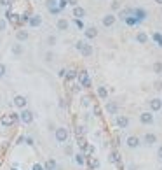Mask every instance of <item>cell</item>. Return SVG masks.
<instances>
[{"mask_svg": "<svg viewBox=\"0 0 162 170\" xmlns=\"http://www.w3.org/2000/svg\"><path fill=\"white\" fill-rule=\"evenodd\" d=\"M5 72H7V67L4 65V63H0V77H4V75H5Z\"/></svg>", "mask_w": 162, "mask_h": 170, "instance_id": "cell-29", "label": "cell"}, {"mask_svg": "<svg viewBox=\"0 0 162 170\" xmlns=\"http://www.w3.org/2000/svg\"><path fill=\"white\" fill-rule=\"evenodd\" d=\"M115 21H117V18H115L113 14H106V16H103L101 23H103V27H113Z\"/></svg>", "mask_w": 162, "mask_h": 170, "instance_id": "cell-5", "label": "cell"}, {"mask_svg": "<svg viewBox=\"0 0 162 170\" xmlns=\"http://www.w3.org/2000/svg\"><path fill=\"white\" fill-rule=\"evenodd\" d=\"M23 53H25L23 44H14V46H12V54H14V56H21Z\"/></svg>", "mask_w": 162, "mask_h": 170, "instance_id": "cell-16", "label": "cell"}, {"mask_svg": "<svg viewBox=\"0 0 162 170\" xmlns=\"http://www.w3.org/2000/svg\"><path fill=\"white\" fill-rule=\"evenodd\" d=\"M150 109H152L153 112L160 111V109H162V100H160V98H152V100H150Z\"/></svg>", "mask_w": 162, "mask_h": 170, "instance_id": "cell-10", "label": "cell"}, {"mask_svg": "<svg viewBox=\"0 0 162 170\" xmlns=\"http://www.w3.org/2000/svg\"><path fill=\"white\" fill-rule=\"evenodd\" d=\"M16 39H17V42H25L28 39V32L26 30H17L16 32Z\"/></svg>", "mask_w": 162, "mask_h": 170, "instance_id": "cell-15", "label": "cell"}, {"mask_svg": "<svg viewBox=\"0 0 162 170\" xmlns=\"http://www.w3.org/2000/svg\"><path fill=\"white\" fill-rule=\"evenodd\" d=\"M92 167L98 168V167H99V161H98V160H92Z\"/></svg>", "mask_w": 162, "mask_h": 170, "instance_id": "cell-42", "label": "cell"}, {"mask_svg": "<svg viewBox=\"0 0 162 170\" xmlns=\"http://www.w3.org/2000/svg\"><path fill=\"white\" fill-rule=\"evenodd\" d=\"M28 25H30L32 28L40 27V25H42V16H40V14H33V16H30V18H28Z\"/></svg>", "mask_w": 162, "mask_h": 170, "instance_id": "cell-3", "label": "cell"}, {"mask_svg": "<svg viewBox=\"0 0 162 170\" xmlns=\"http://www.w3.org/2000/svg\"><path fill=\"white\" fill-rule=\"evenodd\" d=\"M16 119H17V116H16V114H11V116H5V118L2 119V124H4V126H11L12 123H16Z\"/></svg>", "mask_w": 162, "mask_h": 170, "instance_id": "cell-13", "label": "cell"}, {"mask_svg": "<svg viewBox=\"0 0 162 170\" xmlns=\"http://www.w3.org/2000/svg\"><path fill=\"white\" fill-rule=\"evenodd\" d=\"M98 97H99L101 100H106L108 91H106V88H105V86H99V88H98Z\"/></svg>", "mask_w": 162, "mask_h": 170, "instance_id": "cell-22", "label": "cell"}, {"mask_svg": "<svg viewBox=\"0 0 162 170\" xmlns=\"http://www.w3.org/2000/svg\"><path fill=\"white\" fill-rule=\"evenodd\" d=\"M12 4V0H0V5H2V7H9Z\"/></svg>", "mask_w": 162, "mask_h": 170, "instance_id": "cell-32", "label": "cell"}, {"mask_svg": "<svg viewBox=\"0 0 162 170\" xmlns=\"http://www.w3.org/2000/svg\"><path fill=\"white\" fill-rule=\"evenodd\" d=\"M49 11H51V14H59V12H61L59 7H52V9H49Z\"/></svg>", "mask_w": 162, "mask_h": 170, "instance_id": "cell-35", "label": "cell"}, {"mask_svg": "<svg viewBox=\"0 0 162 170\" xmlns=\"http://www.w3.org/2000/svg\"><path fill=\"white\" fill-rule=\"evenodd\" d=\"M56 42H58L56 35H49V37H47V44H49V46H56Z\"/></svg>", "mask_w": 162, "mask_h": 170, "instance_id": "cell-26", "label": "cell"}, {"mask_svg": "<svg viewBox=\"0 0 162 170\" xmlns=\"http://www.w3.org/2000/svg\"><path fill=\"white\" fill-rule=\"evenodd\" d=\"M127 170H136V165H129V167H127Z\"/></svg>", "mask_w": 162, "mask_h": 170, "instance_id": "cell-45", "label": "cell"}, {"mask_svg": "<svg viewBox=\"0 0 162 170\" xmlns=\"http://www.w3.org/2000/svg\"><path fill=\"white\" fill-rule=\"evenodd\" d=\"M127 124H129V119L126 116L117 118V126H119V128H127Z\"/></svg>", "mask_w": 162, "mask_h": 170, "instance_id": "cell-17", "label": "cell"}, {"mask_svg": "<svg viewBox=\"0 0 162 170\" xmlns=\"http://www.w3.org/2000/svg\"><path fill=\"white\" fill-rule=\"evenodd\" d=\"M56 140L59 142V144H63V142H66V139H68V130L65 128V126H59V128H56Z\"/></svg>", "mask_w": 162, "mask_h": 170, "instance_id": "cell-1", "label": "cell"}, {"mask_svg": "<svg viewBox=\"0 0 162 170\" xmlns=\"http://www.w3.org/2000/svg\"><path fill=\"white\" fill-rule=\"evenodd\" d=\"M153 74H157V75L162 74V61H155L153 63Z\"/></svg>", "mask_w": 162, "mask_h": 170, "instance_id": "cell-23", "label": "cell"}, {"mask_svg": "<svg viewBox=\"0 0 162 170\" xmlns=\"http://www.w3.org/2000/svg\"><path fill=\"white\" fill-rule=\"evenodd\" d=\"M56 27H58V30H61V32H66V30H68V27H70V23H68V19H65V18H59V19L56 21Z\"/></svg>", "mask_w": 162, "mask_h": 170, "instance_id": "cell-9", "label": "cell"}, {"mask_svg": "<svg viewBox=\"0 0 162 170\" xmlns=\"http://www.w3.org/2000/svg\"><path fill=\"white\" fill-rule=\"evenodd\" d=\"M157 154H159V158H162V146L159 147V151H157Z\"/></svg>", "mask_w": 162, "mask_h": 170, "instance_id": "cell-44", "label": "cell"}, {"mask_svg": "<svg viewBox=\"0 0 162 170\" xmlns=\"http://www.w3.org/2000/svg\"><path fill=\"white\" fill-rule=\"evenodd\" d=\"M117 160H119V158H117V154H115V153H112V154H110V161H112V163H115Z\"/></svg>", "mask_w": 162, "mask_h": 170, "instance_id": "cell-37", "label": "cell"}, {"mask_svg": "<svg viewBox=\"0 0 162 170\" xmlns=\"http://www.w3.org/2000/svg\"><path fill=\"white\" fill-rule=\"evenodd\" d=\"M145 142H147L148 146L155 144V142H157V135H155V133H147V135H145Z\"/></svg>", "mask_w": 162, "mask_h": 170, "instance_id": "cell-20", "label": "cell"}, {"mask_svg": "<svg viewBox=\"0 0 162 170\" xmlns=\"http://www.w3.org/2000/svg\"><path fill=\"white\" fill-rule=\"evenodd\" d=\"M75 161H77L79 165H84V156H82V154H77V156H75Z\"/></svg>", "mask_w": 162, "mask_h": 170, "instance_id": "cell-34", "label": "cell"}, {"mask_svg": "<svg viewBox=\"0 0 162 170\" xmlns=\"http://www.w3.org/2000/svg\"><path fill=\"white\" fill-rule=\"evenodd\" d=\"M33 170H45V168H44L42 165H38V163H35V165H33Z\"/></svg>", "mask_w": 162, "mask_h": 170, "instance_id": "cell-39", "label": "cell"}, {"mask_svg": "<svg viewBox=\"0 0 162 170\" xmlns=\"http://www.w3.org/2000/svg\"><path fill=\"white\" fill-rule=\"evenodd\" d=\"M80 53H82L84 58L91 56V54H92V46H91V44H85V42H84V46L80 48Z\"/></svg>", "mask_w": 162, "mask_h": 170, "instance_id": "cell-12", "label": "cell"}, {"mask_svg": "<svg viewBox=\"0 0 162 170\" xmlns=\"http://www.w3.org/2000/svg\"><path fill=\"white\" fill-rule=\"evenodd\" d=\"M79 79H80V84H82L84 88L91 86V79H89V75H87V72H85V70H82V72L79 74Z\"/></svg>", "mask_w": 162, "mask_h": 170, "instance_id": "cell-8", "label": "cell"}, {"mask_svg": "<svg viewBox=\"0 0 162 170\" xmlns=\"http://www.w3.org/2000/svg\"><path fill=\"white\" fill-rule=\"evenodd\" d=\"M26 97H23V95H16L14 97V105H16V107L17 109H25L26 107Z\"/></svg>", "mask_w": 162, "mask_h": 170, "instance_id": "cell-4", "label": "cell"}, {"mask_svg": "<svg viewBox=\"0 0 162 170\" xmlns=\"http://www.w3.org/2000/svg\"><path fill=\"white\" fill-rule=\"evenodd\" d=\"M45 7H47V9L58 7V0H45Z\"/></svg>", "mask_w": 162, "mask_h": 170, "instance_id": "cell-25", "label": "cell"}, {"mask_svg": "<svg viewBox=\"0 0 162 170\" xmlns=\"http://www.w3.org/2000/svg\"><path fill=\"white\" fill-rule=\"evenodd\" d=\"M119 7H120V4H119V2H117V0H115V2H113V4H112V9H113V11H117V9H119Z\"/></svg>", "mask_w": 162, "mask_h": 170, "instance_id": "cell-38", "label": "cell"}, {"mask_svg": "<svg viewBox=\"0 0 162 170\" xmlns=\"http://www.w3.org/2000/svg\"><path fill=\"white\" fill-rule=\"evenodd\" d=\"M73 16H75V19H82L85 16V9L80 7V5H75L73 7Z\"/></svg>", "mask_w": 162, "mask_h": 170, "instance_id": "cell-11", "label": "cell"}, {"mask_svg": "<svg viewBox=\"0 0 162 170\" xmlns=\"http://www.w3.org/2000/svg\"><path fill=\"white\" fill-rule=\"evenodd\" d=\"M58 75H59V77H65V75H66V70H65V69H61V70L58 72Z\"/></svg>", "mask_w": 162, "mask_h": 170, "instance_id": "cell-41", "label": "cell"}, {"mask_svg": "<svg viewBox=\"0 0 162 170\" xmlns=\"http://www.w3.org/2000/svg\"><path fill=\"white\" fill-rule=\"evenodd\" d=\"M44 168H45V170H56V161H54V160H47Z\"/></svg>", "mask_w": 162, "mask_h": 170, "instance_id": "cell-24", "label": "cell"}, {"mask_svg": "<svg viewBox=\"0 0 162 170\" xmlns=\"http://www.w3.org/2000/svg\"><path fill=\"white\" fill-rule=\"evenodd\" d=\"M155 39H157V40H159V46H160V48H162V37H160V33H157V35H155Z\"/></svg>", "mask_w": 162, "mask_h": 170, "instance_id": "cell-40", "label": "cell"}, {"mask_svg": "<svg viewBox=\"0 0 162 170\" xmlns=\"http://www.w3.org/2000/svg\"><path fill=\"white\" fill-rule=\"evenodd\" d=\"M126 21H127V25H136L138 23L136 18H126Z\"/></svg>", "mask_w": 162, "mask_h": 170, "instance_id": "cell-33", "label": "cell"}, {"mask_svg": "<svg viewBox=\"0 0 162 170\" xmlns=\"http://www.w3.org/2000/svg\"><path fill=\"white\" fill-rule=\"evenodd\" d=\"M160 170H162V168H160Z\"/></svg>", "mask_w": 162, "mask_h": 170, "instance_id": "cell-47", "label": "cell"}, {"mask_svg": "<svg viewBox=\"0 0 162 170\" xmlns=\"http://www.w3.org/2000/svg\"><path fill=\"white\" fill-rule=\"evenodd\" d=\"M132 14L136 16V19H138V21H140V19H143V18L147 16V12H145L143 9H134V11H132Z\"/></svg>", "mask_w": 162, "mask_h": 170, "instance_id": "cell-21", "label": "cell"}, {"mask_svg": "<svg viewBox=\"0 0 162 170\" xmlns=\"http://www.w3.org/2000/svg\"><path fill=\"white\" fill-rule=\"evenodd\" d=\"M75 25H77V28H84V23H82V19H75Z\"/></svg>", "mask_w": 162, "mask_h": 170, "instance_id": "cell-36", "label": "cell"}, {"mask_svg": "<svg viewBox=\"0 0 162 170\" xmlns=\"http://www.w3.org/2000/svg\"><path fill=\"white\" fill-rule=\"evenodd\" d=\"M155 4H159V5H162V0H153Z\"/></svg>", "mask_w": 162, "mask_h": 170, "instance_id": "cell-46", "label": "cell"}, {"mask_svg": "<svg viewBox=\"0 0 162 170\" xmlns=\"http://www.w3.org/2000/svg\"><path fill=\"white\" fill-rule=\"evenodd\" d=\"M138 146H140V139H138V137H134V135L127 137V147L132 149V147H138Z\"/></svg>", "mask_w": 162, "mask_h": 170, "instance_id": "cell-14", "label": "cell"}, {"mask_svg": "<svg viewBox=\"0 0 162 170\" xmlns=\"http://www.w3.org/2000/svg\"><path fill=\"white\" fill-rule=\"evenodd\" d=\"M153 88H155L157 91H160V90H162V81H155V82H153Z\"/></svg>", "mask_w": 162, "mask_h": 170, "instance_id": "cell-31", "label": "cell"}, {"mask_svg": "<svg viewBox=\"0 0 162 170\" xmlns=\"http://www.w3.org/2000/svg\"><path fill=\"white\" fill-rule=\"evenodd\" d=\"M84 35H85V39H96L98 37V28L96 27H89V28H85V32H84Z\"/></svg>", "mask_w": 162, "mask_h": 170, "instance_id": "cell-7", "label": "cell"}, {"mask_svg": "<svg viewBox=\"0 0 162 170\" xmlns=\"http://www.w3.org/2000/svg\"><path fill=\"white\" fill-rule=\"evenodd\" d=\"M140 121L143 124H152L153 123V114L152 112H141L140 114Z\"/></svg>", "mask_w": 162, "mask_h": 170, "instance_id": "cell-6", "label": "cell"}, {"mask_svg": "<svg viewBox=\"0 0 162 170\" xmlns=\"http://www.w3.org/2000/svg\"><path fill=\"white\" fill-rule=\"evenodd\" d=\"M66 2H68V4H70V5H73V7L77 5V0H66Z\"/></svg>", "mask_w": 162, "mask_h": 170, "instance_id": "cell-43", "label": "cell"}, {"mask_svg": "<svg viewBox=\"0 0 162 170\" xmlns=\"http://www.w3.org/2000/svg\"><path fill=\"white\" fill-rule=\"evenodd\" d=\"M19 119L25 123V124H30V123L33 121V112H32V111H28V109H23V111H21V114H19Z\"/></svg>", "mask_w": 162, "mask_h": 170, "instance_id": "cell-2", "label": "cell"}, {"mask_svg": "<svg viewBox=\"0 0 162 170\" xmlns=\"http://www.w3.org/2000/svg\"><path fill=\"white\" fill-rule=\"evenodd\" d=\"M7 28V19H4V18H0V32H4Z\"/></svg>", "mask_w": 162, "mask_h": 170, "instance_id": "cell-27", "label": "cell"}, {"mask_svg": "<svg viewBox=\"0 0 162 170\" xmlns=\"http://www.w3.org/2000/svg\"><path fill=\"white\" fill-rule=\"evenodd\" d=\"M52 60H54V54H52L51 51H49V53H45V61H47V63H51Z\"/></svg>", "mask_w": 162, "mask_h": 170, "instance_id": "cell-28", "label": "cell"}, {"mask_svg": "<svg viewBox=\"0 0 162 170\" xmlns=\"http://www.w3.org/2000/svg\"><path fill=\"white\" fill-rule=\"evenodd\" d=\"M117 109H119L117 103H113V102H108L106 103V112L108 114H117Z\"/></svg>", "mask_w": 162, "mask_h": 170, "instance_id": "cell-19", "label": "cell"}, {"mask_svg": "<svg viewBox=\"0 0 162 170\" xmlns=\"http://www.w3.org/2000/svg\"><path fill=\"white\" fill-rule=\"evenodd\" d=\"M66 79H73L75 77V70H66V75H65Z\"/></svg>", "mask_w": 162, "mask_h": 170, "instance_id": "cell-30", "label": "cell"}, {"mask_svg": "<svg viewBox=\"0 0 162 170\" xmlns=\"http://www.w3.org/2000/svg\"><path fill=\"white\" fill-rule=\"evenodd\" d=\"M136 40L140 42V44H147V42H148V35H147L145 32H138V35H136Z\"/></svg>", "mask_w": 162, "mask_h": 170, "instance_id": "cell-18", "label": "cell"}]
</instances>
